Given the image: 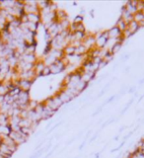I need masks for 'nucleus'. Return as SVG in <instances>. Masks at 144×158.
Returning <instances> with one entry per match:
<instances>
[{
    "instance_id": "33",
    "label": "nucleus",
    "mask_w": 144,
    "mask_h": 158,
    "mask_svg": "<svg viewBox=\"0 0 144 158\" xmlns=\"http://www.w3.org/2000/svg\"><path fill=\"white\" fill-rule=\"evenodd\" d=\"M139 83H140V84H142V83H144V79H141V80L139 81Z\"/></svg>"
},
{
    "instance_id": "14",
    "label": "nucleus",
    "mask_w": 144,
    "mask_h": 158,
    "mask_svg": "<svg viewBox=\"0 0 144 158\" xmlns=\"http://www.w3.org/2000/svg\"><path fill=\"white\" fill-rule=\"evenodd\" d=\"M75 48H74L73 45H71L70 44L67 45L66 47L63 48V52H64L65 57H69V55H74Z\"/></svg>"
},
{
    "instance_id": "29",
    "label": "nucleus",
    "mask_w": 144,
    "mask_h": 158,
    "mask_svg": "<svg viewBox=\"0 0 144 158\" xmlns=\"http://www.w3.org/2000/svg\"><path fill=\"white\" fill-rule=\"evenodd\" d=\"M92 134V131H89L87 132V134H86V136H85V141H86V139L88 138V137L90 136V134Z\"/></svg>"
},
{
    "instance_id": "24",
    "label": "nucleus",
    "mask_w": 144,
    "mask_h": 158,
    "mask_svg": "<svg viewBox=\"0 0 144 158\" xmlns=\"http://www.w3.org/2000/svg\"><path fill=\"white\" fill-rule=\"evenodd\" d=\"M98 134H99V131H98L97 134H95L94 136H93L92 137H91V138H90V142H93V141H95L96 138H97V137H98Z\"/></svg>"
},
{
    "instance_id": "2",
    "label": "nucleus",
    "mask_w": 144,
    "mask_h": 158,
    "mask_svg": "<svg viewBox=\"0 0 144 158\" xmlns=\"http://www.w3.org/2000/svg\"><path fill=\"white\" fill-rule=\"evenodd\" d=\"M9 136L11 137L12 139H13V141L16 143L17 145H21L23 143H25L28 138H29V136H26L25 134H23L21 131H11V132H10Z\"/></svg>"
},
{
    "instance_id": "27",
    "label": "nucleus",
    "mask_w": 144,
    "mask_h": 158,
    "mask_svg": "<svg viewBox=\"0 0 144 158\" xmlns=\"http://www.w3.org/2000/svg\"><path fill=\"white\" fill-rule=\"evenodd\" d=\"M85 144H86V141H83V143H82V144H81V145H80V146H79V150H82L83 148H84Z\"/></svg>"
},
{
    "instance_id": "15",
    "label": "nucleus",
    "mask_w": 144,
    "mask_h": 158,
    "mask_svg": "<svg viewBox=\"0 0 144 158\" xmlns=\"http://www.w3.org/2000/svg\"><path fill=\"white\" fill-rule=\"evenodd\" d=\"M115 27H118V29L122 32H125L126 29H127V24L123 21V20L122 19V18H120V19L118 20V22H117V24H115Z\"/></svg>"
},
{
    "instance_id": "9",
    "label": "nucleus",
    "mask_w": 144,
    "mask_h": 158,
    "mask_svg": "<svg viewBox=\"0 0 144 158\" xmlns=\"http://www.w3.org/2000/svg\"><path fill=\"white\" fill-rule=\"evenodd\" d=\"M96 73L92 71H83L81 73V80L86 83H90L95 78Z\"/></svg>"
},
{
    "instance_id": "22",
    "label": "nucleus",
    "mask_w": 144,
    "mask_h": 158,
    "mask_svg": "<svg viewBox=\"0 0 144 158\" xmlns=\"http://www.w3.org/2000/svg\"><path fill=\"white\" fill-rule=\"evenodd\" d=\"M129 55H130V53H125V55H122V57L120 58V60H122V62H125V60L128 59V58H129Z\"/></svg>"
},
{
    "instance_id": "19",
    "label": "nucleus",
    "mask_w": 144,
    "mask_h": 158,
    "mask_svg": "<svg viewBox=\"0 0 144 158\" xmlns=\"http://www.w3.org/2000/svg\"><path fill=\"white\" fill-rule=\"evenodd\" d=\"M83 23V16L81 15H77L73 20V24H82Z\"/></svg>"
},
{
    "instance_id": "6",
    "label": "nucleus",
    "mask_w": 144,
    "mask_h": 158,
    "mask_svg": "<svg viewBox=\"0 0 144 158\" xmlns=\"http://www.w3.org/2000/svg\"><path fill=\"white\" fill-rule=\"evenodd\" d=\"M82 45L87 48L88 52L96 48V37L93 35H86L85 39L83 40Z\"/></svg>"
},
{
    "instance_id": "3",
    "label": "nucleus",
    "mask_w": 144,
    "mask_h": 158,
    "mask_svg": "<svg viewBox=\"0 0 144 158\" xmlns=\"http://www.w3.org/2000/svg\"><path fill=\"white\" fill-rule=\"evenodd\" d=\"M50 72L54 74H57V73L62 72L63 70L66 69V65L64 64V62H62V59H57L54 63H52L51 65H49Z\"/></svg>"
},
{
    "instance_id": "26",
    "label": "nucleus",
    "mask_w": 144,
    "mask_h": 158,
    "mask_svg": "<svg viewBox=\"0 0 144 158\" xmlns=\"http://www.w3.org/2000/svg\"><path fill=\"white\" fill-rule=\"evenodd\" d=\"M115 99V96H113V97H110V98L108 99L107 100V103H110V102H112V101H113Z\"/></svg>"
},
{
    "instance_id": "1",
    "label": "nucleus",
    "mask_w": 144,
    "mask_h": 158,
    "mask_svg": "<svg viewBox=\"0 0 144 158\" xmlns=\"http://www.w3.org/2000/svg\"><path fill=\"white\" fill-rule=\"evenodd\" d=\"M44 104H45V106L47 107V108L51 109V110H54V111H56V112L59 110V108H61L63 106V103L61 102V100H60V98L57 94L52 97H50V98H47Z\"/></svg>"
},
{
    "instance_id": "20",
    "label": "nucleus",
    "mask_w": 144,
    "mask_h": 158,
    "mask_svg": "<svg viewBox=\"0 0 144 158\" xmlns=\"http://www.w3.org/2000/svg\"><path fill=\"white\" fill-rule=\"evenodd\" d=\"M103 59L105 60L106 62H108V63H109V62H112V60L113 59V55H112V53L109 52V53H108L107 55H106L105 57L103 58Z\"/></svg>"
},
{
    "instance_id": "8",
    "label": "nucleus",
    "mask_w": 144,
    "mask_h": 158,
    "mask_svg": "<svg viewBox=\"0 0 144 158\" xmlns=\"http://www.w3.org/2000/svg\"><path fill=\"white\" fill-rule=\"evenodd\" d=\"M108 35H109V39H118V38L122 36V33L118 27L115 26L113 27L112 29L109 30Z\"/></svg>"
},
{
    "instance_id": "25",
    "label": "nucleus",
    "mask_w": 144,
    "mask_h": 158,
    "mask_svg": "<svg viewBox=\"0 0 144 158\" xmlns=\"http://www.w3.org/2000/svg\"><path fill=\"white\" fill-rule=\"evenodd\" d=\"M102 109H103V106H100V107H99V108H98V109H97V111H96V112H95V113H94V114H93V116H96V115H98V114H99V113H100V112H101V111H102Z\"/></svg>"
},
{
    "instance_id": "4",
    "label": "nucleus",
    "mask_w": 144,
    "mask_h": 158,
    "mask_svg": "<svg viewBox=\"0 0 144 158\" xmlns=\"http://www.w3.org/2000/svg\"><path fill=\"white\" fill-rule=\"evenodd\" d=\"M12 82L16 87H19L21 89V91H26V92H29L33 84V81L25 80V79H19V80L12 81Z\"/></svg>"
},
{
    "instance_id": "7",
    "label": "nucleus",
    "mask_w": 144,
    "mask_h": 158,
    "mask_svg": "<svg viewBox=\"0 0 144 158\" xmlns=\"http://www.w3.org/2000/svg\"><path fill=\"white\" fill-rule=\"evenodd\" d=\"M57 95H58V97L60 98V100H61L63 104H68L73 100V97L70 95L65 89H62Z\"/></svg>"
},
{
    "instance_id": "13",
    "label": "nucleus",
    "mask_w": 144,
    "mask_h": 158,
    "mask_svg": "<svg viewBox=\"0 0 144 158\" xmlns=\"http://www.w3.org/2000/svg\"><path fill=\"white\" fill-rule=\"evenodd\" d=\"M45 62H42V59L41 60V62L38 60V62H36V64H35L34 70H35V72L37 73V75H41L42 70L45 69Z\"/></svg>"
},
{
    "instance_id": "12",
    "label": "nucleus",
    "mask_w": 144,
    "mask_h": 158,
    "mask_svg": "<svg viewBox=\"0 0 144 158\" xmlns=\"http://www.w3.org/2000/svg\"><path fill=\"white\" fill-rule=\"evenodd\" d=\"M139 29H140L139 23L135 22L134 20H133V21H131L129 24L127 25V30L131 33V34H134V33L137 32Z\"/></svg>"
},
{
    "instance_id": "34",
    "label": "nucleus",
    "mask_w": 144,
    "mask_h": 158,
    "mask_svg": "<svg viewBox=\"0 0 144 158\" xmlns=\"http://www.w3.org/2000/svg\"><path fill=\"white\" fill-rule=\"evenodd\" d=\"M1 143H2V136H0V144H1Z\"/></svg>"
},
{
    "instance_id": "18",
    "label": "nucleus",
    "mask_w": 144,
    "mask_h": 158,
    "mask_svg": "<svg viewBox=\"0 0 144 158\" xmlns=\"http://www.w3.org/2000/svg\"><path fill=\"white\" fill-rule=\"evenodd\" d=\"M133 18H134V21L137 22V23H140L144 21V14L143 12H137L134 16H133Z\"/></svg>"
},
{
    "instance_id": "17",
    "label": "nucleus",
    "mask_w": 144,
    "mask_h": 158,
    "mask_svg": "<svg viewBox=\"0 0 144 158\" xmlns=\"http://www.w3.org/2000/svg\"><path fill=\"white\" fill-rule=\"evenodd\" d=\"M122 44H120V43H117V44H115V45H113V47L112 48H111V50H109V52H110L111 53H112V55H115V53H118V52H120V48H122Z\"/></svg>"
},
{
    "instance_id": "35",
    "label": "nucleus",
    "mask_w": 144,
    "mask_h": 158,
    "mask_svg": "<svg viewBox=\"0 0 144 158\" xmlns=\"http://www.w3.org/2000/svg\"><path fill=\"white\" fill-rule=\"evenodd\" d=\"M75 158H77V157H75Z\"/></svg>"
},
{
    "instance_id": "10",
    "label": "nucleus",
    "mask_w": 144,
    "mask_h": 158,
    "mask_svg": "<svg viewBox=\"0 0 144 158\" xmlns=\"http://www.w3.org/2000/svg\"><path fill=\"white\" fill-rule=\"evenodd\" d=\"M120 18L125 21L126 24H129V23L131 22V21H133L134 20V18H133V15H131L129 12H127L125 10V8L123 7L122 8V15H120Z\"/></svg>"
},
{
    "instance_id": "28",
    "label": "nucleus",
    "mask_w": 144,
    "mask_h": 158,
    "mask_svg": "<svg viewBox=\"0 0 144 158\" xmlns=\"http://www.w3.org/2000/svg\"><path fill=\"white\" fill-rule=\"evenodd\" d=\"M52 123H54V121H50V122H49V124H47V126H45V129H49V127H50V126H51V124H52Z\"/></svg>"
},
{
    "instance_id": "11",
    "label": "nucleus",
    "mask_w": 144,
    "mask_h": 158,
    "mask_svg": "<svg viewBox=\"0 0 144 158\" xmlns=\"http://www.w3.org/2000/svg\"><path fill=\"white\" fill-rule=\"evenodd\" d=\"M28 22H32L35 24H40L41 23V15L40 13H31V14H26Z\"/></svg>"
},
{
    "instance_id": "5",
    "label": "nucleus",
    "mask_w": 144,
    "mask_h": 158,
    "mask_svg": "<svg viewBox=\"0 0 144 158\" xmlns=\"http://www.w3.org/2000/svg\"><path fill=\"white\" fill-rule=\"evenodd\" d=\"M108 40H109L108 31L101 33L99 36L96 37V48H104L106 47V44H107Z\"/></svg>"
},
{
    "instance_id": "30",
    "label": "nucleus",
    "mask_w": 144,
    "mask_h": 158,
    "mask_svg": "<svg viewBox=\"0 0 144 158\" xmlns=\"http://www.w3.org/2000/svg\"><path fill=\"white\" fill-rule=\"evenodd\" d=\"M125 129H126V127H122V129H120V132H122Z\"/></svg>"
},
{
    "instance_id": "23",
    "label": "nucleus",
    "mask_w": 144,
    "mask_h": 158,
    "mask_svg": "<svg viewBox=\"0 0 144 158\" xmlns=\"http://www.w3.org/2000/svg\"><path fill=\"white\" fill-rule=\"evenodd\" d=\"M135 90H136V87H135V86H132V87H130V89H128L127 92L128 93H134Z\"/></svg>"
},
{
    "instance_id": "21",
    "label": "nucleus",
    "mask_w": 144,
    "mask_h": 158,
    "mask_svg": "<svg viewBox=\"0 0 144 158\" xmlns=\"http://www.w3.org/2000/svg\"><path fill=\"white\" fill-rule=\"evenodd\" d=\"M50 69H49V66H45V69L42 70V76H47V75H49L50 74Z\"/></svg>"
},
{
    "instance_id": "16",
    "label": "nucleus",
    "mask_w": 144,
    "mask_h": 158,
    "mask_svg": "<svg viewBox=\"0 0 144 158\" xmlns=\"http://www.w3.org/2000/svg\"><path fill=\"white\" fill-rule=\"evenodd\" d=\"M0 126H9V117L6 114L0 113Z\"/></svg>"
},
{
    "instance_id": "31",
    "label": "nucleus",
    "mask_w": 144,
    "mask_h": 158,
    "mask_svg": "<svg viewBox=\"0 0 144 158\" xmlns=\"http://www.w3.org/2000/svg\"><path fill=\"white\" fill-rule=\"evenodd\" d=\"M100 154H101V153H97V154H95V158H100Z\"/></svg>"
},
{
    "instance_id": "32",
    "label": "nucleus",
    "mask_w": 144,
    "mask_h": 158,
    "mask_svg": "<svg viewBox=\"0 0 144 158\" xmlns=\"http://www.w3.org/2000/svg\"><path fill=\"white\" fill-rule=\"evenodd\" d=\"M118 138H120V136H117L115 137V141H118Z\"/></svg>"
}]
</instances>
